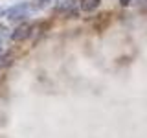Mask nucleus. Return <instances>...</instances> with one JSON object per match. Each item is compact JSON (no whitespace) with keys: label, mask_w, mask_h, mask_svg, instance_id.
<instances>
[{"label":"nucleus","mask_w":147,"mask_h":138,"mask_svg":"<svg viewBox=\"0 0 147 138\" xmlns=\"http://www.w3.org/2000/svg\"><path fill=\"white\" fill-rule=\"evenodd\" d=\"M28 11H30V4L20 2V4H17V6L6 9V17L9 18V20H20V18L28 17Z\"/></svg>","instance_id":"nucleus-1"},{"label":"nucleus","mask_w":147,"mask_h":138,"mask_svg":"<svg viewBox=\"0 0 147 138\" xmlns=\"http://www.w3.org/2000/svg\"><path fill=\"white\" fill-rule=\"evenodd\" d=\"M30 31H31V26L30 24H20L18 28H15L13 30V33H11V41H15V43H20V41H24L30 37Z\"/></svg>","instance_id":"nucleus-2"},{"label":"nucleus","mask_w":147,"mask_h":138,"mask_svg":"<svg viewBox=\"0 0 147 138\" xmlns=\"http://www.w3.org/2000/svg\"><path fill=\"white\" fill-rule=\"evenodd\" d=\"M99 4H101V0H81V9L85 13H90L94 9H98Z\"/></svg>","instance_id":"nucleus-3"},{"label":"nucleus","mask_w":147,"mask_h":138,"mask_svg":"<svg viewBox=\"0 0 147 138\" xmlns=\"http://www.w3.org/2000/svg\"><path fill=\"white\" fill-rule=\"evenodd\" d=\"M72 6H74L72 0H61V4L57 6V11H64V9H68V7H72Z\"/></svg>","instance_id":"nucleus-4"},{"label":"nucleus","mask_w":147,"mask_h":138,"mask_svg":"<svg viewBox=\"0 0 147 138\" xmlns=\"http://www.w3.org/2000/svg\"><path fill=\"white\" fill-rule=\"evenodd\" d=\"M48 2H52V0H33V6L35 7H42L44 4H48Z\"/></svg>","instance_id":"nucleus-5"},{"label":"nucleus","mask_w":147,"mask_h":138,"mask_svg":"<svg viewBox=\"0 0 147 138\" xmlns=\"http://www.w3.org/2000/svg\"><path fill=\"white\" fill-rule=\"evenodd\" d=\"M131 2H132V0H119V4H121L123 7H125V6H129V4H131Z\"/></svg>","instance_id":"nucleus-6"},{"label":"nucleus","mask_w":147,"mask_h":138,"mask_svg":"<svg viewBox=\"0 0 147 138\" xmlns=\"http://www.w3.org/2000/svg\"><path fill=\"white\" fill-rule=\"evenodd\" d=\"M2 15H6V9H4V7H0V17H2Z\"/></svg>","instance_id":"nucleus-7"},{"label":"nucleus","mask_w":147,"mask_h":138,"mask_svg":"<svg viewBox=\"0 0 147 138\" xmlns=\"http://www.w3.org/2000/svg\"><path fill=\"white\" fill-rule=\"evenodd\" d=\"M0 55H2V50H0Z\"/></svg>","instance_id":"nucleus-8"}]
</instances>
